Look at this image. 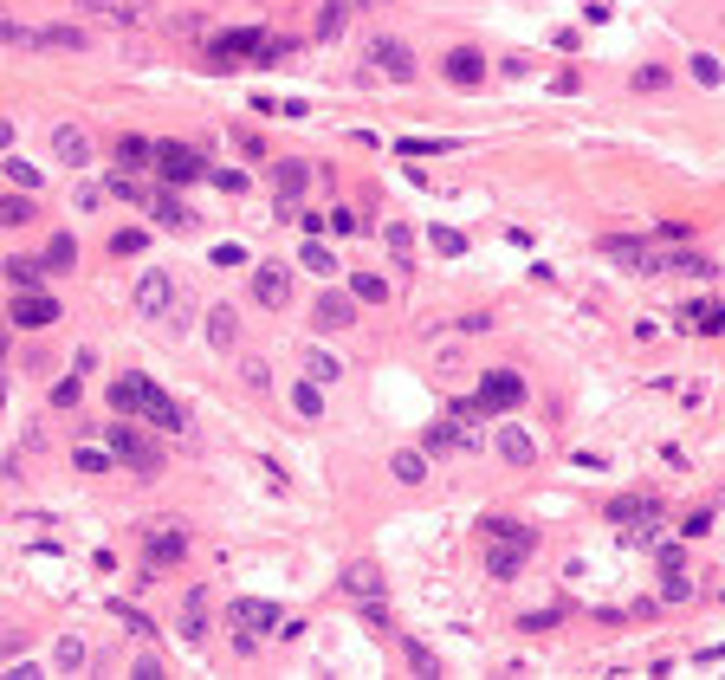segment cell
<instances>
[{
    "label": "cell",
    "mask_w": 725,
    "mask_h": 680,
    "mask_svg": "<svg viewBox=\"0 0 725 680\" xmlns=\"http://www.w3.org/2000/svg\"><path fill=\"white\" fill-rule=\"evenodd\" d=\"M428 234H434V247H441V253H460V234H454V227H428Z\"/></svg>",
    "instance_id": "cell-53"
},
{
    "label": "cell",
    "mask_w": 725,
    "mask_h": 680,
    "mask_svg": "<svg viewBox=\"0 0 725 680\" xmlns=\"http://www.w3.org/2000/svg\"><path fill=\"white\" fill-rule=\"evenodd\" d=\"M143 389H149V376H117V383H111V408H123V415H130V408L143 402Z\"/></svg>",
    "instance_id": "cell-29"
},
{
    "label": "cell",
    "mask_w": 725,
    "mask_h": 680,
    "mask_svg": "<svg viewBox=\"0 0 725 680\" xmlns=\"http://www.w3.org/2000/svg\"><path fill=\"white\" fill-rule=\"evenodd\" d=\"M324 227H331V234H357V214H350V208H331V221H324Z\"/></svg>",
    "instance_id": "cell-50"
},
{
    "label": "cell",
    "mask_w": 725,
    "mask_h": 680,
    "mask_svg": "<svg viewBox=\"0 0 725 680\" xmlns=\"http://www.w3.org/2000/svg\"><path fill=\"white\" fill-rule=\"evenodd\" d=\"M234 655H240V661L259 655V635H253V629H234Z\"/></svg>",
    "instance_id": "cell-48"
},
{
    "label": "cell",
    "mask_w": 725,
    "mask_h": 680,
    "mask_svg": "<svg viewBox=\"0 0 725 680\" xmlns=\"http://www.w3.org/2000/svg\"><path fill=\"white\" fill-rule=\"evenodd\" d=\"M136 311H143V318L175 311V279L169 272H143V279H136Z\"/></svg>",
    "instance_id": "cell-11"
},
{
    "label": "cell",
    "mask_w": 725,
    "mask_h": 680,
    "mask_svg": "<svg viewBox=\"0 0 725 680\" xmlns=\"http://www.w3.org/2000/svg\"><path fill=\"white\" fill-rule=\"evenodd\" d=\"M182 635H188V642H208V590H188L182 596Z\"/></svg>",
    "instance_id": "cell-25"
},
{
    "label": "cell",
    "mask_w": 725,
    "mask_h": 680,
    "mask_svg": "<svg viewBox=\"0 0 725 680\" xmlns=\"http://www.w3.org/2000/svg\"><path fill=\"white\" fill-rule=\"evenodd\" d=\"M551 622H564V603H557V609H531L525 629H551Z\"/></svg>",
    "instance_id": "cell-49"
},
{
    "label": "cell",
    "mask_w": 725,
    "mask_h": 680,
    "mask_svg": "<svg viewBox=\"0 0 725 680\" xmlns=\"http://www.w3.org/2000/svg\"><path fill=\"white\" fill-rule=\"evenodd\" d=\"M408 668H415V674H441V661H434L421 642H408Z\"/></svg>",
    "instance_id": "cell-44"
},
{
    "label": "cell",
    "mask_w": 725,
    "mask_h": 680,
    "mask_svg": "<svg viewBox=\"0 0 725 680\" xmlns=\"http://www.w3.org/2000/svg\"><path fill=\"white\" fill-rule=\"evenodd\" d=\"M337 370H344V363H337L331 350H311L305 344V383H337Z\"/></svg>",
    "instance_id": "cell-27"
},
{
    "label": "cell",
    "mask_w": 725,
    "mask_h": 680,
    "mask_svg": "<svg viewBox=\"0 0 725 680\" xmlns=\"http://www.w3.org/2000/svg\"><path fill=\"white\" fill-rule=\"evenodd\" d=\"M104 447H111V460H123V467H136L143 480H156V473H162V454H156V441H149V434H136L130 421H117V428H104Z\"/></svg>",
    "instance_id": "cell-2"
},
{
    "label": "cell",
    "mask_w": 725,
    "mask_h": 680,
    "mask_svg": "<svg viewBox=\"0 0 725 680\" xmlns=\"http://www.w3.org/2000/svg\"><path fill=\"white\" fill-rule=\"evenodd\" d=\"M350 298H363V305H382V298H389V285H382L376 272H357V279H350Z\"/></svg>",
    "instance_id": "cell-34"
},
{
    "label": "cell",
    "mask_w": 725,
    "mask_h": 680,
    "mask_svg": "<svg viewBox=\"0 0 725 680\" xmlns=\"http://www.w3.org/2000/svg\"><path fill=\"white\" fill-rule=\"evenodd\" d=\"M408 234H415V227H389V253L402 266H415V240H408Z\"/></svg>",
    "instance_id": "cell-40"
},
{
    "label": "cell",
    "mask_w": 725,
    "mask_h": 680,
    "mask_svg": "<svg viewBox=\"0 0 725 680\" xmlns=\"http://www.w3.org/2000/svg\"><path fill=\"white\" fill-rule=\"evenodd\" d=\"M85 661H91V655H85V642H78V635H65V642H59V668H65V674H78Z\"/></svg>",
    "instance_id": "cell-38"
},
{
    "label": "cell",
    "mask_w": 725,
    "mask_h": 680,
    "mask_svg": "<svg viewBox=\"0 0 725 680\" xmlns=\"http://www.w3.org/2000/svg\"><path fill=\"white\" fill-rule=\"evenodd\" d=\"M428 447H434V454H460V447H480V441H473V415L434 421V428H428Z\"/></svg>",
    "instance_id": "cell-17"
},
{
    "label": "cell",
    "mask_w": 725,
    "mask_h": 680,
    "mask_svg": "<svg viewBox=\"0 0 725 680\" xmlns=\"http://www.w3.org/2000/svg\"><path fill=\"white\" fill-rule=\"evenodd\" d=\"M78 13L98 20V26H123V33L156 26V0H78Z\"/></svg>",
    "instance_id": "cell-4"
},
{
    "label": "cell",
    "mask_w": 725,
    "mask_h": 680,
    "mask_svg": "<svg viewBox=\"0 0 725 680\" xmlns=\"http://www.w3.org/2000/svg\"><path fill=\"white\" fill-rule=\"evenodd\" d=\"M492 538H499V544L486 551V570H492V577H518L525 557H531V532L518 525V532H492Z\"/></svg>",
    "instance_id": "cell-6"
},
{
    "label": "cell",
    "mask_w": 725,
    "mask_h": 680,
    "mask_svg": "<svg viewBox=\"0 0 725 680\" xmlns=\"http://www.w3.org/2000/svg\"><path fill=\"white\" fill-rule=\"evenodd\" d=\"M7 324H20V331H46V324H59V298L46 292H20L7 311Z\"/></svg>",
    "instance_id": "cell-9"
},
{
    "label": "cell",
    "mask_w": 725,
    "mask_h": 680,
    "mask_svg": "<svg viewBox=\"0 0 725 680\" xmlns=\"http://www.w3.org/2000/svg\"><path fill=\"white\" fill-rule=\"evenodd\" d=\"M344 590L357 596L363 609H369V603H382V570H376V564H350V570H344Z\"/></svg>",
    "instance_id": "cell-23"
},
{
    "label": "cell",
    "mask_w": 725,
    "mask_h": 680,
    "mask_svg": "<svg viewBox=\"0 0 725 680\" xmlns=\"http://www.w3.org/2000/svg\"><path fill=\"white\" fill-rule=\"evenodd\" d=\"M609 519L628 532V544H654V525H661V499H648V493H622V499H609Z\"/></svg>",
    "instance_id": "cell-3"
},
{
    "label": "cell",
    "mask_w": 725,
    "mask_h": 680,
    "mask_svg": "<svg viewBox=\"0 0 725 680\" xmlns=\"http://www.w3.org/2000/svg\"><path fill=\"white\" fill-rule=\"evenodd\" d=\"M201 331H208L214 350H234L240 344V311L234 305H208V324H201Z\"/></svg>",
    "instance_id": "cell-20"
},
{
    "label": "cell",
    "mask_w": 725,
    "mask_h": 680,
    "mask_svg": "<svg viewBox=\"0 0 725 680\" xmlns=\"http://www.w3.org/2000/svg\"><path fill=\"white\" fill-rule=\"evenodd\" d=\"M149 247V234H136V227H123V234L111 240V253H143Z\"/></svg>",
    "instance_id": "cell-46"
},
{
    "label": "cell",
    "mask_w": 725,
    "mask_h": 680,
    "mask_svg": "<svg viewBox=\"0 0 725 680\" xmlns=\"http://www.w3.org/2000/svg\"><path fill=\"white\" fill-rule=\"evenodd\" d=\"M499 454L512 460V467H531V460H538V447H531L525 428H505V434H499Z\"/></svg>",
    "instance_id": "cell-26"
},
{
    "label": "cell",
    "mask_w": 725,
    "mask_h": 680,
    "mask_svg": "<svg viewBox=\"0 0 725 680\" xmlns=\"http://www.w3.org/2000/svg\"><path fill=\"white\" fill-rule=\"evenodd\" d=\"M78 396H85V383H78V376H65V383H59V389H52V402H59V408H72Z\"/></svg>",
    "instance_id": "cell-47"
},
{
    "label": "cell",
    "mask_w": 725,
    "mask_h": 680,
    "mask_svg": "<svg viewBox=\"0 0 725 680\" xmlns=\"http://www.w3.org/2000/svg\"><path fill=\"white\" fill-rule=\"evenodd\" d=\"M149 156H156V143H149V136H117V162H123V169H143Z\"/></svg>",
    "instance_id": "cell-31"
},
{
    "label": "cell",
    "mask_w": 725,
    "mask_h": 680,
    "mask_svg": "<svg viewBox=\"0 0 725 680\" xmlns=\"http://www.w3.org/2000/svg\"><path fill=\"white\" fill-rule=\"evenodd\" d=\"M363 65H369V72H382L389 85H415V78H421L415 46H408V39H395V33H369L363 39Z\"/></svg>",
    "instance_id": "cell-1"
},
{
    "label": "cell",
    "mask_w": 725,
    "mask_h": 680,
    "mask_svg": "<svg viewBox=\"0 0 725 680\" xmlns=\"http://www.w3.org/2000/svg\"><path fill=\"white\" fill-rule=\"evenodd\" d=\"M156 175H162V188H188V182H201L208 175V162L195 156V149H182V143H156Z\"/></svg>",
    "instance_id": "cell-5"
},
{
    "label": "cell",
    "mask_w": 725,
    "mask_h": 680,
    "mask_svg": "<svg viewBox=\"0 0 725 680\" xmlns=\"http://www.w3.org/2000/svg\"><path fill=\"white\" fill-rule=\"evenodd\" d=\"M20 46H33V52H85L91 33H85V26H26Z\"/></svg>",
    "instance_id": "cell-8"
},
{
    "label": "cell",
    "mask_w": 725,
    "mask_h": 680,
    "mask_svg": "<svg viewBox=\"0 0 725 680\" xmlns=\"http://www.w3.org/2000/svg\"><path fill=\"white\" fill-rule=\"evenodd\" d=\"M188 557V532L182 525H156V532L143 538V564L149 570H169V564H182Z\"/></svg>",
    "instance_id": "cell-7"
},
{
    "label": "cell",
    "mask_w": 725,
    "mask_h": 680,
    "mask_svg": "<svg viewBox=\"0 0 725 680\" xmlns=\"http://www.w3.org/2000/svg\"><path fill=\"white\" fill-rule=\"evenodd\" d=\"M143 208L156 214L162 227H175V234H188V227H195V214H188L182 201H175V188H162V182H156V188H149V195H143Z\"/></svg>",
    "instance_id": "cell-16"
},
{
    "label": "cell",
    "mask_w": 725,
    "mask_h": 680,
    "mask_svg": "<svg viewBox=\"0 0 725 680\" xmlns=\"http://www.w3.org/2000/svg\"><path fill=\"white\" fill-rule=\"evenodd\" d=\"M253 298L279 311L285 298H292V279H285V266H259V272H253Z\"/></svg>",
    "instance_id": "cell-21"
},
{
    "label": "cell",
    "mask_w": 725,
    "mask_h": 680,
    "mask_svg": "<svg viewBox=\"0 0 725 680\" xmlns=\"http://www.w3.org/2000/svg\"><path fill=\"white\" fill-rule=\"evenodd\" d=\"M389 473H395L402 486H421V480H428V460H421V454H395V460H389Z\"/></svg>",
    "instance_id": "cell-32"
},
{
    "label": "cell",
    "mask_w": 725,
    "mask_h": 680,
    "mask_svg": "<svg viewBox=\"0 0 725 680\" xmlns=\"http://www.w3.org/2000/svg\"><path fill=\"white\" fill-rule=\"evenodd\" d=\"M311 324H318V331H350V324H357V298L350 292H318Z\"/></svg>",
    "instance_id": "cell-12"
},
{
    "label": "cell",
    "mask_w": 725,
    "mask_h": 680,
    "mask_svg": "<svg viewBox=\"0 0 725 680\" xmlns=\"http://www.w3.org/2000/svg\"><path fill=\"white\" fill-rule=\"evenodd\" d=\"M518 402H525V376H512V370H492L480 383V396H473V408H518Z\"/></svg>",
    "instance_id": "cell-13"
},
{
    "label": "cell",
    "mask_w": 725,
    "mask_h": 680,
    "mask_svg": "<svg viewBox=\"0 0 725 680\" xmlns=\"http://www.w3.org/2000/svg\"><path fill=\"white\" fill-rule=\"evenodd\" d=\"M667 570H687V551H680V544H667V551H661V577H667Z\"/></svg>",
    "instance_id": "cell-55"
},
{
    "label": "cell",
    "mask_w": 725,
    "mask_h": 680,
    "mask_svg": "<svg viewBox=\"0 0 725 680\" xmlns=\"http://www.w3.org/2000/svg\"><path fill=\"white\" fill-rule=\"evenodd\" d=\"M111 195H117V201H143V195H149V182H136V175L123 169L117 182H111Z\"/></svg>",
    "instance_id": "cell-41"
},
{
    "label": "cell",
    "mask_w": 725,
    "mask_h": 680,
    "mask_svg": "<svg viewBox=\"0 0 725 680\" xmlns=\"http://www.w3.org/2000/svg\"><path fill=\"white\" fill-rule=\"evenodd\" d=\"M240 52H285V46H266V26H240V33L214 39V59H240Z\"/></svg>",
    "instance_id": "cell-18"
},
{
    "label": "cell",
    "mask_w": 725,
    "mask_h": 680,
    "mask_svg": "<svg viewBox=\"0 0 725 680\" xmlns=\"http://www.w3.org/2000/svg\"><path fill=\"white\" fill-rule=\"evenodd\" d=\"M272 188H279V208H298V195H305V188H311V169H305V162H279V169H272Z\"/></svg>",
    "instance_id": "cell-19"
},
{
    "label": "cell",
    "mask_w": 725,
    "mask_h": 680,
    "mask_svg": "<svg viewBox=\"0 0 725 680\" xmlns=\"http://www.w3.org/2000/svg\"><path fill=\"white\" fill-rule=\"evenodd\" d=\"M33 221V201L26 195H0V227H26Z\"/></svg>",
    "instance_id": "cell-33"
},
{
    "label": "cell",
    "mask_w": 725,
    "mask_h": 680,
    "mask_svg": "<svg viewBox=\"0 0 725 680\" xmlns=\"http://www.w3.org/2000/svg\"><path fill=\"white\" fill-rule=\"evenodd\" d=\"M7 279H13V285H20V292H39V285H46V279H52V272H46V266H39V260H7Z\"/></svg>",
    "instance_id": "cell-28"
},
{
    "label": "cell",
    "mask_w": 725,
    "mask_h": 680,
    "mask_svg": "<svg viewBox=\"0 0 725 680\" xmlns=\"http://www.w3.org/2000/svg\"><path fill=\"white\" fill-rule=\"evenodd\" d=\"M447 85H460V91L486 85V52L480 46H454L447 52Z\"/></svg>",
    "instance_id": "cell-14"
},
{
    "label": "cell",
    "mask_w": 725,
    "mask_h": 680,
    "mask_svg": "<svg viewBox=\"0 0 725 680\" xmlns=\"http://www.w3.org/2000/svg\"><path fill=\"white\" fill-rule=\"evenodd\" d=\"M357 13H363V0H324V7H318V20H311V39H318V46H331V39H344Z\"/></svg>",
    "instance_id": "cell-10"
},
{
    "label": "cell",
    "mask_w": 725,
    "mask_h": 680,
    "mask_svg": "<svg viewBox=\"0 0 725 680\" xmlns=\"http://www.w3.org/2000/svg\"><path fill=\"white\" fill-rule=\"evenodd\" d=\"M46 272H72L78 266V247H72V234H52V247H46V260H39Z\"/></svg>",
    "instance_id": "cell-30"
},
{
    "label": "cell",
    "mask_w": 725,
    "mask_h": 680,
    "mask_svg": "<svg viewBox=\"0 0 725 680\" xmlns=\"http://www.w3.org/2000/svg\"><path fill=\"white\" fill-rule=\"evenodd\" d=\"M693 324H700L706 337H719V331H725V311L713 305V298H700V305H693Z\"/></svg>",
    "instance_id": "cell-36"
},
{
    "label": "cell",
    "mask_w": 725,
    "mask_h": 680,
    "mask_svg": "<svg viewBox=\"0 0 725 680\" xmlns=\"http://www.w3.org/2000/svg\"><path fill=\"white\" fill-rule=\"evenodd\" d=\"M0 175H7V182L20 188V195H33V188H39V169H33V162H7Z\"/></svg>",
    "instance_id": "cell-37"
},
{
    "label": "cell",
    "mask_w": 725,
    "mask_h": 680,
    "mask_svg": "<svg viewBox=\"0 0 725 680\" xmlns=\"http://www.w3.org/2000/svg\"><path fill=\"white\" fill-rule=\"evenodd\" d=\"M693 85H706V91L719 85V59L713 52H693Z\"/></svg>",
    "instance_id": "cell-39"
},
{
    "label": "cell",
    "mask_w": 725,
    "mask_h": 680,
    "mask_svg": "<svg viewBox=\"0 0 725 680\" xmlns=\"http://www.w3.org/2000/svg\"><path fill=\"white\" fill-rule=\"evenodd\" d=\"M706 532H713V512L700 506V512H693V519H687V538H706Z\"/></svg>",
    "instance_id": "cell-54"
},
{
    "label": "cell",
    "mask_w": 725,
    "mask_h": 680,
    "mask_svg": "<svg viewBox=\"0 0 725 680\" xmlns=\"http://www.w3.org/2000/svg\"><path fill=\"white\" fill-rule=\"evenodd\" d=\"M0 350H7V337H0Z\"/></svg>",
    "instance_id": "cell-57"
},
{
    "label": "cell",
    "mask_w": 725,
    "mask_h": 680,
    "mask_svg": "<svg viewBox=\"0 0 725 680\" xmlns=\"http://www.w3.org/2000/svg\"><path fill=\"white\" fill-rule=\"evenodd\" d=\"M305 266H311V272H337L331 247H318V240H305Z\"/></svg>",
    "instance_id": "cell-43"
},
{
    "label": "cell",
    "mask_w": 725,
    "mask_h": 680,
    "mask_svg": "<svg viewBox=\"0 0 725 680\" xmlns=\"http://www.w3.org/2000/svg\"><path fill=\"white\" fill-rule=\"evenodd\" d=\"M227 616H234V629H253V635H266L272 622H279V609H272V603H253V596H240V603L227 609Z\"/></svg>",
    "instance_id": "cell-24"
},
{
    "label": "cell",
    "mask_w": 725,
    "mask_h": 680,
    "mask_svg": "<svg viewBox=\"0 0 725 680\" xmlns=\"http://www.w3.org/2000/svg\"><path fill=\"white\" fill-rule=\"evenodd\" d=\"M441 149H454V143H415V136H408L402 156H441Z\"/></svg>",
    "instance_id": "cell-52"
},
{
    "label": "cell",
    "mask_w": 725,
    "mask_h": 680,
    "mask_svg": "<svg viewBox=\"0 0 725 680\" xmlns=\"http://www.w3.org/2000/svg\"><path fill=\"white\" fill-rule=\"evenodd\" d=\"M292 402H298V415H311V421H318V415H324V396H318V389H311V383H305V389H298V396H292Z\"/></svg>",
    "instance_id": "cell-45"
},
{
    "label": "cell",
    "mask_w": 725,
    "mask_h": 680,
    "mask_svg": "<svg viewBox=\"0 0 725 680\" xmlns=\"http://www.w3.org/2000/svg\"><path fill=\"white\" fill-rule=\"evenodd\" d=\"M72 467H78V473H111V447H78Z\"/></svg>",
    "instance_id": "cell-35"
},
{
    "label": "cell",
    "mask_w": 725,
    "mask_h": 680,
    "mask_svg": "<svg viewBox=\"0 0 725 680\" xmlns=\"http://www.w3.org/2000/svg\"><path fill=\"white\" fill-rule=\"evenodd\" d=\"M667 78H674V72H667V65H641V72H635V91H661Z\"/></svg>",
    "instance_id": "cell-42"
},
{
    "label": "cell",
    "mask_w": 725,
    "mask_h": 680,
    "mask_svg": "<svg viewBox=\"0 0 725 680\" xmlns=\"http://www.w3.org/2000/svg\"><path fill=\"white\" fill-rule=\"evenodd\" d=\"M13 143V124H7V117H0V149H7Z\"/></svg>",
    "instance_id": "cell-56"
},
{
    "label": "cell",
    "mask_w": 725,
    "mask_h": 680,
    "mask_svg": "<svg viewBox=\"0 0 725 680\" xmlns=\"http://www.w3.org/2000/svg\"><path fill=\"white\" fill-rule=\"evenodd\" d=\"M208 182H214V188H227V195H240L246 175H240V169H221V175H208Z\"/></svg>",
    "instance_id": "cell-51"
},
{
    "label": "cell",
    "mask_w": 725,
    "mask_h": 680,
    "mask_svg": "<svg viewBox=\"0 0 725 680\" xmlns=\"http://www.w3.org/2000/svg\"><path fill=\"white\" fill-rule=\"evenodd\" d=\"M52 156L72 162V169H85V162H91V136L72 130V124H59V130H52Z\"/></svg>",
    "instance_id": "cell-22"
},
{
    "label": "cell",
    "mask_w": 725,
    "mask_h": 680,
    "mask_svg": "<svg viewBox=\"0 0 725 680\" xmlns=\"http://www.w3.org/2000/svg\"><path fill=\"white\" fill-rule=\"evenodd\" d=\"M136 415H149V428H162V434H182V428H188V415H182V408H175L169 396H162L156 383L143 389V402H136Z\"/></svg>",
    "instance_id": "cell-15"
}]
</instances>
